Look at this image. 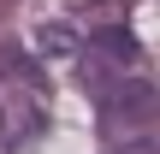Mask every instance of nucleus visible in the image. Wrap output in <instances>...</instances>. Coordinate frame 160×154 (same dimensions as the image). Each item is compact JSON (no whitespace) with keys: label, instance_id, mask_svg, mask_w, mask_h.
Returning <instances> with one entry per match:
<instances>
[{"label":"nucleus","instance_id":"nucleus-3","mask_svg":"<svg viewBox=\"0 0 160 154\" xmlns=\"http://www.w3.org/2000/svg\"><path fill=\"white\" fill-rule=\"evenodd\" d=\"M36 42H42V53H71V47H77V36H71L65 24H48Z\"/></svg>","mask_w":160,"mask_h":154},{"label":"nucleus","instance_id":"nucleus-2","mask_svg":"<svg viewBox=\"0 0 160 154\" xmlns=\"http://www.w3.org/2000/svg\"><path fill=\"white\" fill-rule=\"evenodd\" d=\"M131 65H137L131 30H101V36H89V47H83V77H89V89H101L107 77H119V71H131Z\"/></svg>","mask_w":160,"mask_h":154},{"label":"nucleus","instance_id":"nucleus-1","mask_svg":"<svg viewBox=\"0 0 160 154\" xmlns=\"http://www.w3.org/2000/svg\"><path fill=\"white\" fill-rule=\"evenodd\" d=\"M95 107H101V131L107 137H142L160 125V83L148 77H107L95 89Z\"/></svg>","mask_w":160,"mask_h":154},{"label":"nucleus","instance_id":"nucleus-4","mask_svg":"<svg viewBox=\"0 0 160 154\" xmlns=\"http://www.w3.org/2000/svg\"><path fill=\"white\" fill-rule=\"evenodd\" d=\"M107 154H160V137L154 131H142V142H131V137H113V148Z\"/></svg>","mask_w":160,"mask_h":154}]
</instances>
